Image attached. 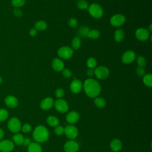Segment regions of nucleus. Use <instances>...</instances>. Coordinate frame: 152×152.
<instances>
[{
  "instance_id": "40",
  "label": "nucleus",
  "mask_w": 152,
  "mask_h": 152,
  "mask_svg": "<svg viewBox=\"0 0 152 152\" xmlns=\"http://www.w3.org/2000/svg\"><path fill=\"white\" fill-rule=\"evenodd\" d=\"M13 14L17 17H21L23 15L22 11L18 8H14L13 10Z\"/></svg>"
},
{
  "instance_id": "3",
  "label": "nucleus",
  "mask_w": 152,
  "mask_h": 152,
  "mask_svg": "<svg viewBox=\"0 0 152 152\" xmlns=\"http://www.w3.org/2000/svg\"><path fill=\"white\" fill-rule=\"evenodd\" d=\"M89 14L95 18H99L103 14V10L102 7L98 4H92L88 7Z\"/></svg>"
},
{
  "instance_id": "30",
  "label": "nucleus",
  "mask_w": 152,
  "mask_h": 152,
  "mask_svg": "<svg viewBox=\"0 0 152 152\" xmlns=\"http://www.w3.org/2000/svg\"><path fill=\"white\" fill-rule=\"evenodd\" d=\"M77 7L80 10H86L88 7V2L85 0H79L77 3Z\"/></svg>"
},
{
  "instance_id": "38",
  "label": "nucleus",
  "mask_w": 152,
  "mask_h": 152,
  "mask_svg": "<svg viewBox=\"0 0 152 152\" xmlns=\"http://www.w3.org/2000/svg\"><path fill=\"white\" fill-rule=\"evenodd\" d=\"M77 20L75 18H71L69 20H68V25L71 28H74L77 26Z\"/></svg>"
},
{
  "instance_id": "47",
  "label": "nucleus",
  "mask_w": 152,
  "mask_h": 152,
  "mask_svg": "<svg viewBox=\"0 0 152 152\" xmlns=\"http://www.w3.org/2000/svg\"><path fill=\"white\" fill-rule=\"evenodd\" d=\"M2 83V77L0 76V84H1Z\"/></svg>"
},
{
  "instance_id": "44",
  "label": "nucleus",
  "mask_w": 152,
  "mask_h": 152,
  "mask_svg": "<svg viewBox=\"0 0 152 152\" xmlns=\"http://www.w3.org/2000/svg\"><path fill=\"white\" fill-rule=\"evenodd\" d=\"M31 140L30 138H24V142H23V144L25 146H28L30 143H31Z\"/></svg>"
},
{
  "instance_id": "26",
  "label": "nucleus",
  "mask_w": 152,
  "mask_h": 152,
  "mask_svg": "<svg viewBox=\"0 0 152 152\" xmlns=\"http://www.w3.org/2000/svg\"><path fill=\"white\" fill-rule=\"evenodd\" d=\"M94 103L99 108H103L106 106V101L102 97H96L94 100Z\"/></svg>"
},
{
  "instance_id": "15",
  "label": "nucleus",
  "mask_w": 152,
  "mask_h": 152,
  "mask_svg": "<svg viewBox=\"0 0 152 152\" xmlns=\"http://www.w3.org/2000/svg\"><path fill=\"white\" fill-rule=\"evenodd\" d=\"M54 104L53 99L51 97H46L42 100L40 104V108L44 110H48L51 109Z\"/></svg>"
},
{
  "instance_id": "11",
  "label": "nucleus",
  "mask_w": 152,
  "mask_h": 152,
  "mask_svg": "<svg viewBox=\"0 0 152 152\" xmlns=\"http://www.w3.org/2000/svg\"><path fill=\"white\" fill-rule=\"evenodd\" d=\"M125 20L126 19L124 15L118 14L113 15L110 20V22L111 25H112L113 26L119 27L124 24V23L125 22Z\"/></svg>"
},
{
  "instance_id": "14",
  "label": "nucleus",
  "mask_w": 152,
  "mask_h": 152,
  "mask_svg": "<svg viewBox=\"0 0 152 152\" xmlns=\"http://www.w3.org/2000/svg\"><path fill=\"white\" fill-rule=\"evenodd\" d=\"M83 88V84L80 80L74 78L70 84L71 91L75 94L78 93L81 91Z\"/></svg>"
},
{
  "instance_id": "23",
  "label": "nucleus",
  "mask_w": 152,
  "mask_h": 152,
  "mask_svg": "<svg viewBox=\"0 0 152 152\" xmlns=\"http://www.w3.org/2000/svg\"><path fill=\"white\" fill-rule=\"evenodd\" d=\"M125 36V34L124 32L121 29H118L116 30V31L115 32L114 34V38L115 40L117 42H121L124 38Z\"/></svg>"
},
{
  "instance_id": "9",
  "label": "nucleus",
  "mask_w": 152,
  "mask_h": 152,
  "mask_svg": "<svg viewBox=\"0 0 152 152\" xmlns=\"http://www.w3.org/2000/svg\"><path fill=\"white\" fill-rule=\"evenodd\" d=\"M65 152H77L79 150V144L73 140L66 141L64 145Z\"/></svg>"
},
{
  "instance_id": "41",
  "label": "nucleus",
  "mask_w": 152,
  "mask_h": 152,
  "mask_svg": "<svg viewBox=\"0 0 152 152\" xmlns=\"http://www.w3.org/2000/svg\"><path fill=\"white\" fill-rule=\"evenodd\" d=\"M136 73L140 77H143L145 75V70L142 67H138L136 69Z\"/></svg>"
},
{
  "instance_id": "27",
  "label": "nucleus",
  "mask_w": 152,
  "mask_h": 152,
  "mask_svg": "<svg viewBox=\"0 0 152 152\" xmlns=\"http://www.w3.org/2000/svg\"><path fill=\"white\" fill-rule=\"evenodd\" d=\"M90 30L89 28L87 26H83L80 27L78 30V33L79 36H80L82 37H87L88 36V33L89 32Z\"/></svg>"
},
{
  "instance_id": "8",
  "label": "nucleus",
  "mask_w": 152,
  "mask_h": 152,
  "mask_svg": "<svg viewBox=\"0 0 152 152\" xmlns=\"http://www.w3.org/2000/svg\"><path fill=\"white\" fill-rule=\"evenodd\" d=\"M94 74L100 80H104L107 78L109 75V69L104 66H100L94 69Z\"/></svg>"
},
{
  "instance_id": "12",
  "label": "nucleus",
  "mask_w": 152,
  "mask_h": 152,
  "mask_svg": "<svg viewBox=\"0 0 152 152\" xmlns=\"http://www.w3.org/2000/svg\"><path fill=\"white\" fill-rule=\"evenodd\" d=\"M136 58L135 53L131 50L126 51L122 56V61L125 64H128L132 62Z\"/></svg>"
},
{
  "instance_id": "16",
  "label": "nucleus",
  "mask_w": 152,
  "mask_h": 152,
  "mask_svg": "<svg viewBox=\"0 0 152 152\" xmlns=\"http://www.w3.org/2000/svg\"><path fill=\"white\" fill-rule=\"evenodd\" d=\"M80 119V115L76 111H71L69 112L66 116V120L68 123L73 124L78 121Z\"/></svg>"
},
{
  "instance_id": "21",
  "label": "nucleus",
  "mask_w": 152,
  "mask_h": 152,
  "mask_svg": "<svg viewBox=\"0 0 152 152\" xmlns=\"http://www.w3.org/2000/svg\"><path fill=\"white\" fill-rule=\"evenodd\" d=\"M46 122L49 126L55 127L59 125V121L57 117L53 115H50L47 118Z\"/></svg>"
},
{
  "instance_id": "46",
  "label": "nucleus",
  "mask_w": 152,
  "mask_h": 152,
  "mask_svg": "<svg viewBox=\"0 0 152 152\" xmlns=\"http://www.w3.org/2000/svg\"><path fill=\"white\" fill-rule=\"evenodd\" d=\"M152 26L151 24L149 26V31H152V29H151V27H152V26Z\"/></svg>"
},
{
  "instance_id": "37",
  "label": "nucleus",
  "mask_w": 152,
  "mask_h": 152,
  "mask_svg": "<svg viewBox=\"0 0 152 152\" xmlns=\"http://www.w3.org/2000/svg\"><path fill=\"white\" fill-rule=\"evenodd\" d=\"M65 94V91L64 90L61 88H58L56 91H55V96L56 97H58V99H61L62 98Z\"/></svg>"
},
{
  "instance_id": "36",
  "label": "nucleus",
  "mask_w": 152,
  "mask_h": 152,
  "mask_svg": "<svg viewBox=\"0 0 152 152\" xmlns=\"http://www.w3.org/2000/svg\"><path fill=\"white\" fill-rule=\"evenodd\" d=\"M31 125L30 124H27V123H26V124H24L22 126H21V130H22V131L23 132H24V133H28V132H30L31 131Z\"/></svg>"
},
{
  "instance_id": "13",
  "label": "nucleus",
  "mask_w": 152,
  "mask_h": 152,
  "mask_svg": "<svg viewBox=\"0 0 152 152\" xmlns=\"http://www.w3.org/2000/svg\"><path fill=\"white\" fill-rule=\"evenodd\" d=\"M135 36L138 40L144 42L148 39L150 34L147 29L144 28H140L136 30Z\"/></svg>"
},
{
  "instance_id": "33",
  "label": "nucleus",
  "mask_w": 152,
  "mask_h": 152,
  "mask_svg": "<svg viewBox=\"0 0 152 152\" xmlns=\"http://www.w3.org/2000/svg\"><path fill=\"white\" fill-rule=\"evenodd\" d=\"M8 117V112L5 109H0V122L5 121Z\"/></svg>"
},
{
  "instance_id": "6",
  "label": "nucleus",
  "mask_w": 152,
  "mask_h": 152,
  "mask_svg": "<svg viewBox=\"0 0 152 152\" xmlns=\"http://www.w3.org/2000/svg\"><path fill=\"white\" fill-rule=\"evenodd\" d=\"M55 107L57 111L60 113H64L69 109V105L68 103L64 99H58L54 102Z\"/></svg>"
},
{
  "instance_id": "19",
  "label": "nucleus",
  "mask_w": 152,
  "mask_h": 152,
  "mask_svg": "<svg viewBox=\"0 0 152 152\" xmlns=\"http://www.w3.org/2000/svg\"><path fill=\"white\" fill-rule=\"evenodd\" d=\"M110 147L113 152H119L122 148V143L120 140L115 138L110 141Z\"/></svg>"
},
{
  "instance_id": "45",
  "label": "nucleus",
  "mask_w": 152,
  "mask_h": 152,
  "mask_svg": "<svg viewBox=\"0 0 152 152\" xmlns=\"http://www.w3.org/2000/svg\"><path fill=\"white\" fill-rule=\"evenodd\" d=\"M4 135V131L2 130V129L0 128V141L3 138Z\"/></svg>"
},
{
  "instance_id": "17",
  "label": "nucleus",
  "mask_w": 152,
  "mask_h": 152,
  "mask_svg": "<svg viewBox=\"0 0 152 152\" xmlns=\"http://www.w3.org/2000/svg\"><path fill=\"white\" fill-rule=\"evenodd\" d=\"M5 103L10 108H15L18 106V101L15 96L10 95L5 97Z\"/></svg>"
},
{
  "instance_id": "20",
  "label": "nucleus",
  "mask_w": 152,
  "mask_h": 152,
  "mask_svg": "<svg viewBox=\"0 0 152 152\" xmlns=\"http://www.w3.org/2000/svg\"><path fill=\"white\" fill-rule=\"evenodd\" d=\"M27 151L28 152H42V148L39 143L33 142L27 146Z\"/></svg>"
},
{
  "instance_id": "7",
  "label": "nucleus",
  "mask_w": 152,
  "mask_h": 152,
  "mask_svg": "<svg viewBox=\"0 0 152 152\" xmlns=\"http://www.w3.org/2000/svg\"><path fill=\"white\" fill-rule=\"evenodd\" d=\"M73 50L68 46H62L58 50L59 56L64 59H68L73 55Z\"/></svg>"
},
{
  "instance_id": "24",
  "label": "nucleus",
  "mask_w": 152,
  "mask_h": 152,
  "mask_svg": "<svg viewBox=\"0 0 152 152\" xmlns=\"http://www.w3.org/2000/svg\"><path fill=\"white\" fill-rule=\"evenodd\" d=\"M47 26V23L45 21L40 20L35 23L34 28L39 31H42L46 29Z\"/></svg>"
},
{
  "instance_id": "1",
  "label": "nucleus",
  "mask_w": 152,
  "mask_h": 152,
  "mask_svg": "<svg viewBox=\"0 0 152 152\" xmlns=\"http://www.w3.org/2000/svg\"><path fill=\"white\" fill-rule=\"evenodd\" d=\"M83 88L87 96L91 98L97 97L101 92L100 84L92 78H88L84 81Z\"/></svg>"
},
{
  "instance_id": "25",
  "label": "nucleus",
  "mask_w": 152,
  "mask_h": 152,
  "mask_svg": "<svg viewBox=\"0 0 152 152\" xmlns=\"http://www.w3.org/2000/svg\"><path fill=\"white\" fill-rule=\"evenodd\" d=\"M144 84L148 87L152 86V75L151 74H147L143 76Z\"/></svg>"
},
{
  "instance_id": "43",
  "label": "nucleus",
  "mask_w": 152,
  "mask_h": 152,
  "mask_svg": "<svg viewBox=\"0 0 152 152\" xmlns=\"http://www.w3.org/2000/svg\"><path fill=\"white\" fill-rule=\"evenodd\" d=\"M37 30L36 29H35V28H31V29H30V31H29V34H30V35L31 36L34 37V36H36V34H37Z\"/></svg>"
},
{
  "instance_id": "35",
  "label": "nucleus",
  "mask_w": 152,
  "mask_h": 152,
  "mask_svg": "<svg viewBox=\"0 0 152 152\" xmlns=\"http://www.w3.org/2000/svg\"><path fill=\"white\" fill-rule=\"evenodd\" d=\"M54 132H55V134L57 135H59V136L62 135L64 134V128L62 126L58 125L55 127Z\"/></svg>"
},
{
  "instance_id": "32",
  "label": "nucleus",
  "mask_w": 152,
  "mask_h": 152,
  "mask_svg": "<svg viewBox=\"0 0 152 152\" xmlns=\"http://www.w3.org/2000/svg\"><path fill=\"white\" fill-rule=\"evenodd\" d=\"M97 65V61L94 58H89L87 61V66L89 68H94Z\"/></svg>"
},
{
  "instance_id": "4",
  "label": "nucleus",
  "mask_w": 152,
  "mask_h": 152,
  "mask_svg": "<svg viewBox=\"0 0 152 152\" xmlns=\"http://www.w3.org/2000/svg\"><path fill=\"white\" fill-rule=\"evenodd\" d=\"M8 128L11 132L18 133L21 129V123L17 118H11L8 122Z\"/></svg>"
},
{
  "instance_id": "39",
  "label": "nucleus",
  "mask_w": 152,
  "mask_h": 152,
  "mask_svg": "<svg viewBox=\"0 0 152 152\" xmlns=\"http://www.w3.org/2000/svg\"><path fill=\"white\" fill-rule=\"evenodd\" d=\"M62 75L64 76V77L68 78L71 77L72 72L68 68H64L62 70Z\"/></svg>"
},
{
  "instance_id": "34",
  "label": "nucleus",
  "mask_w": 152,
  "mask_h": 152,
  "mask_svg": "<svg viewBox=\"0 0 152 152\" xmlns=\"http://www.w3.org/2000/svg\"><path fill=\"white\" fill-rule=\"evenodd\" d=\"M137 62L140 67H144L146 65V60L144 57L142 56H138L137 59Z\"/></svg>"
},
{
  "instance_id": "31",
  "label": "nucleus",
  "mask_w": 152,
  "mask_h": 152,
  "mask_svg": "<svg viewBox=\"0 0 152 152\" xmlns=\"http://www.w3.org/2000/svg\"><path fill=\"white\" fill-rule=\"evenodd\" d=\"M25 0H12L11 4L14 8H20L25 4Z\"/></svg>"
},
{
  "instance_id": "29",
  "label": "nucleus",
  "mask_w": 152,
  "mask_h": 152,
  "mask_svg": "<svg viewBox=\"0 0 152 152\" xmlns=\"http://www.w3.org/2000/svg\"><path fill=\"white\" fill-rule=\"evenodd\" d=\"M71 45L74 49H75V50L78 49L80 47V45H81L80 38L78 36H75V37H74V39H72V42H71Z\"/></svg>"
},
{
  "instance_id": "10",
  "label": "nucleus",
  "mask_w": 152,
  "mask_h": 152,
  "mask_svg": "<svg viewBox=\"0 0 152 152\" xmlns=\"http://www.w3.org/2000/svg\"><path fill=\"white\" fill-rule=\"evenodd\" d=\"M14 148V144L11 140H4L0 141V151L1 152H11Z\"/></svg>"
},
{
  "instance_id": "42",
  "label": "nucleus",
  "mask_w": 152,
  "mask_h": 152,
  "mask_svg": "<svg viewBox=\"0 0 152 152\" xmlns=\"http://www.w3.org/2000/svg\"><path fill=\"white\" fill-rule=\"evenodd\" d=\"M94 69L93 68H88L87 70V75L88 76L91 77L94 75Z\"/></svg>"
},
{
  "instance_id": "18",
  "label": "nucleus",
  "mask_w": 152,
  "mask_h": 152,
  "mask_svg": "<svg viewBox=\"0 0 152 152\" xmlns=\"http://www.w3.org/2000/svg\"><path fill=\"white\" fill-rule=\"evenodd\" d=\"M52 68L57 72L61 71L64 68V62L59 58H55L53 59L52 62Z\"/></svg>"
},
{
  "instance_id": "2",
  "label": "nucleus",
  "mask_w": 152,
  "mask_h": 152,
  "mask_svg": "<svg viewBox=\"0 0 152 152\" xmlns=\"http://www.w3.org/2000/svg\"><path fill=\"white\" fill-rule=\"evenodd\" d=\"M49 132L43 125L37 126L33 132V138L36 142H45L49 139Z\"/></svg>"
},
{
  "instance_id": "28",
  "label": "nucleus",
  "mask_w": 152,
  "mask_h": 152,
  "mask_svg": "<svg viewBox=\"0 0 152 152\" xmlns=\"http://www.w3.org/2000/svg\"><path fill=\"white\" fill-rule=\"evenodd\" d=\"M100 36V32L98 30L93 29L89 31L87 37L91 39H96Z\"/></svg>"
},
{
  "instance_id": "5",
  "label": "nucleus",
  "mask_w": 152,
  "mask_h": 152,
  "mask_svg": "<svg viewBox=\"0 0 152 152\" xmlns=\"http://www.w3.org/2000/svg\"><path fill=\"white\" fill-rule=\"evenodd\" d=\"M64 134L69 139L74 140L78 136V130L75 126L68 125L64 128Z\"/></svg>"
},
{
  "instance_id": "22",
  "label": "nucleus",
  "mask_w": 152,
  "mask_h": 152,
  "mask_svg": "<svg viewBox=\"0 0 152 152\" xmlns=\"http://www.w3.org/2000/svg\"><path fill=\"white\" fill-rule=\"evenodd\" d=\"M14 142L17 145H21L23 144L24 138L23 135L20 133H16L12 137Z\"/></svg>"
}]
</instances>
